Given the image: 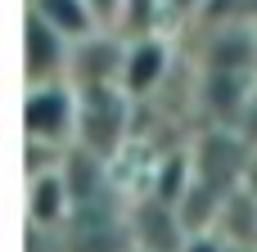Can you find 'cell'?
<instances>
[{"mask_svg":"<svg viewBox=\"0 0 257 252\" xmlns=\"http://www.w3.org/2000/svg\"><path fill=\"white\" fill-rule=\"evenodd\" d=\"M136 140V99L122 86L77 90V144L104 162H117Z\"/></svg>","mask_w":257,"mask_h":252,"instance_id":"obj_1","label":"cell"},{"mask_svg":"<svg viewBox=\"0 0 257 252\" xmlns=\"http://www.w3.org/2000/svg\"><path fill=\"white\" fill-rule=\"evenodd\" d=\"M68 59H72V41H63L50 23H41L36 14H27L23 27V68H27V86H45V81H68Z\"/></svg>","mask_w":257,"mask_h":252,"instance_id":"obj_6","label":"cell"},{"mask_svg":"<svg viewBox=\"0 0 257 252\" xmlns=\"http://www.w3.org/2000/svg\"><path fill=\"white\" fill-rule=\"evenodd\" d=\"M122 54H126V36H122V32H95V36H86V41L72 45L68 81H72L77 90L117 86V81H122Z\"/></svg>","mask_w":257,"mask_h":252,"instance_id":"obj_4","label":"cell"},{"mask_svg":"<svg viewBox=\"0 0 257 252\" xmlns=\"http://www.w3.org/2000/svg\"><path fill=\"white\" fill-rule=\"evenodd\" d=\"M176 72V45L167 32H149V36H126V54H122V90L136 104H149L167 90Z\"/></svg>","mask_w":257,"mask_h":252,"instance_id":"obj_3","label":"cell"},{"mask_svg":"<svg viewBox=\"0 0 257 252\" xmlns=\"http://www.w3.org/2000/svg\"><path fill=\"white\" fill-rule=\"evenodd\" d=\"M23 131H27L32 144L72 149L77 144V86L72 81L27 86V95H23Z\"/></svg>","mask_w":257,"mask_h":252,"instance_id":"obj_2","label":"cell"},{"mask_svg":"<svg viewBox=\"0 0 257 252\" xmlns=\"http://www.w3.org/2000/svg\"><path fill=\"white\" fill-rule=\"evenodd\" d=\"M126 252H140V248H126Z\"/></svg>","mask_w":257,"mask_h":252,"instance_id":"obj_11","label":"cell"},{"mask_svg":"<svg viewBox=\"0 0 257 252\" xmlns=\"http://www.w3.org/2000/svg\"><path fill=\"white\" fill-rule=\"evenodd\" d=\"M72 212H77V198H72V185H68L63 167L27 176V230L59 234V230L72 225Z\"/></svg>","mask_w":257,"mask_h":252,"instance_id":"obj_5","label":"cell"},{"mask_svg":"<svg viewBox=\"0 0 257 252\" xmlns=\"http://www.w3.org/2000/svg\"><path fill=\"white\" fill-rule=\"evenodd\" d=\"M212 230L230 243V248H253L257 243V198L239 185L235 194H226V203L217 207V221H212Z\"/></svg>","mask_w":257,"mask_h":252,"instance_id":"obj_8","label":"cell"},{"mask_svg":"<svg viewBox=\"0 0 257 252\" xmlns=\"http://www.w3.org/2000/svg\"><path fill=\"white\" fill-rule=\"evenodd\" d=\"M203 5L208 0H163V23L172 18V23H194L199 14H203Z\"/></svg>","mask_w":257,"mask_h":252,"instance_id":"obj_10","label":"cell"},{"mask_svg":"<svg viewBox=\"0 0 257 252\" xmlns=\"http://www.w3.org/2000/svg\"><path fill=\"white\" fill-rule=\"evenodd\" d=\"M86 5H90V14H95V23H99L104 32H122L126 0H86Z\"/></svg>","mask_w":257,"mask_h":252,"instance_id":"obj_9","label":"cell"},{"mask_svg":"<svg viewBox=\"0 0 257 252\" xmlns=\"http://www.w3.org/2000/svg\"><path fill=\"white\" fill-rule=\"evenodd\" d=\"M27 14H36L41 23H50L63 41H86V36H95V32H104L99 23H95V14H90V5L86 0H27Z\"/></svg>","mask_w":257,"mask_h":252,"instance_id":"obj_7","label":"cell"}]
</instances>
